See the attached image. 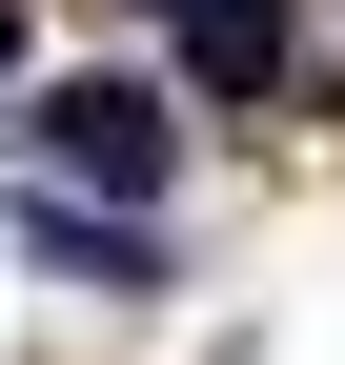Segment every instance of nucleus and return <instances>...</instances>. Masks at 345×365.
I'll use <instances>...</instances> for the list:
<instances>
[{"mask_svg":"<svg viewBox=\"0 0 345 365\" xmlns=\"http://www.w3.org/2000/svg\"><path fill=\"white\" fill-rule=\"evenodd\" d=\"M41 163H61V182H102V203H163L183 102H163V81H61V102H41Z\"/></svg>","mask_w":345,"mask_h":365,"instance_id":"obj_1","label":"nucleus"},{"mask_svg":"<svg viewBox=\"0 0 345 365\" xmlns=\"http://www.w3.org/2000/svg\"><path fill=\"white\" fill-rule=\"evenodd\" d=\"M0 61H21V0H0Z\"/></svg>","mask_w":345,"mask_h":365,"instance_id":"obj_3","label":"nucleus"},{"mask_svg":"<svg viewBox=\"0 0 345 365\" xmlns=\"http://www.w3.org/2000/svg\"><path fill=\"white\" fill-rule=\"evenodd\" d=\"M183 81H203V102L284 81V0H183Z\"/></svg>","mask_w":345,"mask_h":365,"instance_id":"obj_2","label":"nucleus"}]
</instances>
